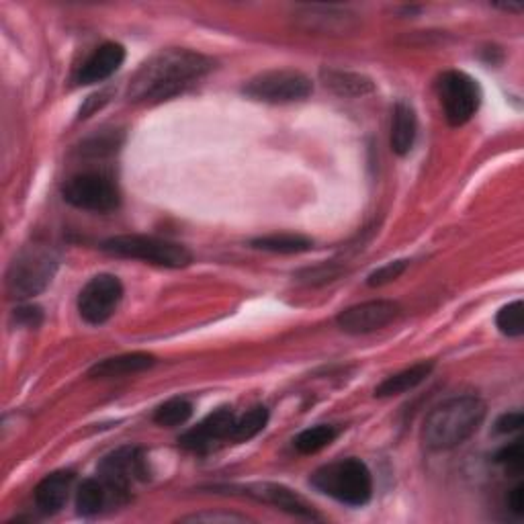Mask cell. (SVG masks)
<instances>
[{
    "instance_id": "cell-1",
    "label": "cell",
    "mask_w": 524,
    "mask_h": 524,
    "mask_svg": "<svg viewBox=\"0 0 524 524\" xmlns=\"http://www.w3.org/2000/svg\"><path fill=\"white\" fill-rule=\"evenodd\" d=\"M213 62L191 50H162L140 66L127 89L131 103H162L199 82Z\"/></svg>"
},
{
    "instance_id": "cell-2",
    "label": "cell",
    "mask_w": 524,
    "mask_h": 524,
    "mask_svg": "<svg viewBox=\"0 0 524 524\" xmlns=\"http://www.w3.org/2000/svg\"><path fill=\"white\" fill-rule=\"evenodd\" d=\"M486 414V402L475 396L447 400L426 416L420 432L422 445L432 453L457 449L484 424Z\"/></svg>"
},
{
    "instance_id": "cell-3",
    "label": "cell",
    "mask_w": 524,
    "mask_h": 524,
    "mask_svg": "<svg viewBox=\"0 0 524 524\" xmlns=\"http://www.w3.org/2000/svg\"><path fill=\"white\" fill-rule=\"evenodd\" d=\"M310 484L346 506H365L373 496V475L361 459H340L316 469Z\"/></svg>"
},
{
    "instance_id": "cell-4",
    "label": "cell",
    "mask_w": 524,
    "mask_h": 524,
    "mask_svg": "<svg viewBox=\"0 0 524 524\" xmlns=\"http://www.w3.org/2000/svg\"><path fill=\"white\" fill-rule=\"evenodd\" d=\"M60 265V258L52 246L33 244L25 246L11 262L7 273V291L13 299H29L46 291Z\"/></svg>"
},
{
    "instance_id": "cell-5",
    "label": "cell",
    "mask_w": 524,
    "mask_h": 524,
    "mask_svg": "<svg viewBox=\"0 0 524 524\" xmlns=\"http://www.w3.org/2000/svg\"><path fill=\"white\" fill-rule=\"evenodd\" d=\"M101 250L111 256L138 258L166 269H185L193 262V254L187 250V246L142 234L113 236L101 244Z\"/></svg>"
},
{
    "instance_id": "cell-6",
    "label": "cell",
    "mask_w": 524,
    "mask_h": 524,
    "mask_svg": "<svg viewBox=\"0 0 524 524\" xmlns=\"http://www.w3.org/2000/svg\"><path fill=\"white\" fill-rule=\"evenodd\" d=\"M97 475L115 502H125L129 498L131 486L136 482H146L150 477L148 461L138 447H121L109 453L99 463Z\"/></svg>"
},
{
    "instance_id": "cell-7",
    "label": "cell",
    "mask_w": 524,
    "mask_h": 524,
    "mask_svg": "<svg viewBox=\"0 0 524 524\" xmlns=\"http://www.w3.org/2000/svg\"><path fill=\"white\" fill-rule=\"evenodd\" d=\"M64 201L76 209L109 213L119 207V189L105 172L89 170L70 177L62 187Z\"/></svg>"
},
{
    "instance_id": "cell-8",
    "label": "cell",
    "mask_w": 524,
    "mask_h": 524,
    "mask_svg": "<svg viewBox=\"0 0 524 524\" xmlns=\"http://www.w3.org/2000/svg\"><path fill=\"white\" fill-rule=\"evenodd\" d=\"M312 91V80L299 70H267L250 78L244 86L246 97L275 105L303 101Z\"/></svg>"
},
{
    "instance_id": "cell-9",
    "label": "cell",
    "mask_w": 524,
    "mask_h": 524,
    "mask_svg": "<svg viewBox=\"0 0 524 524\" xmlns=\"http://www.w3.org/2000/svg\"><path fill=\"white\" fill-rule=\"evenodd\" d=\"M439 99L445 111L447 121L453 127L465 125L482 105V89L475 78H471L467 72L461 70H449L445 72L439 82Z\"/></svg>"
},
{
    "instance_id": "cell-10",
    "label": "cell",
    "mask_w": 524,
    "mask_h": 524,
    "mask_svg": "<svg viewBox=\"0 0 524 524\" xmlns=\"http://www.w3.org/2000/svg\"><path fill=\"white\" fill-rule=\"evenodd\" d=\"M121 299V281L115 275H97L78 293V314L86 324L101 326L113 318Z\"/></svg>"
},
{
    "instance_id": "cell-11",
    "label": "cell",
    "mask_w": 524,
    "mask_h": 524,
    "mask_svg": "<svg viewBox=\"0 0 524 524\" xmlns=\"http://www.w3.org/2000/svg\"><path fill=\"white\" fill-rule=\"evenodd\" d=\"M400 316V305L389 299H375L353 305L336 316V324L346 334H371Z\"/></svg>"
},
{
    "instance_id": "cell-12",
    "label": "cell",
    "mask_w": 524,
    "mask_h": 524,
    "mask_svg": "<svg viewBox=\"0 0 524 524\" xmlns=\"http://www.w3.org/2000/svg\"><path fill=\"white\" fill-rule=\"evenodd\" d=\"M234 424H236V414L230 408H220L211 412L197 426L187 430L179 439V443L187 451L209 453L220 445L232 441Z\"/></svg>"
},
{
    "instance_id": "cell-13",
    "label": "cell",
    "mask_w": 524,
    "mask_h": 524,
    "mask_svg": "<svg viewBox=\"0 0 524 524\" xmlns=\"http://www.w3.org/2000/svg\"><path fill=\"white\" fill-rule=\"evenodd\" d=\"M293 17L303 29L330 33V35H346V33L357 31V27H359V19L353 11L338 9V7H326V5L299 7L293 13Z\"/></svg>"
},
{
    "instance_id": "cell-14",
    "label": "cell",
    "mask_w": 524,
    "mask_h": 524,
    "mask_svg": "<svg viewBox=\"0 0 524 524\" xmlns=\"http://www.w3.org/2000/svg\"><path fill=\"white\" fill-rule=\"evenodd\" d=\"M244 496L256 500V502H265V504H271L279 510H285L293 516H299V518H308V520H320L318 512L305 502L297 492L281 486V484H250V486H242L240 488Z\"/></svg>"
},
{
    "instance_id": "cell-15",
    "label": "cell",
    "mask_w": 524,
    "mask_h": 524,
    "mask_svg": "<svg viewBox=\"0 0 524 524\" xmlns=\"http://www.w3.org/2000/svg\"><path fill=\"white\" fill-rule=\"evenodd\" d=\"M125 62V48L121 43L109 41L93 52V56L86 60L78 70L80 84H99L111 78Z\"/></svg>"
},
{
    "instance_id": "cell-16",
    "label": "cell",
    "mask_w": 524,
    "mask_h": 524,
    "mask_svg": "<svg viewBox=\"0 0 524 524\" xmlns=\"http://www.w3.org/2000/svg\"><path fill=\"white\" fill-rule=\"evenodd\" d=\"M74 484L72 471H54L48 477H43L35 488V506L43 514H56L68 502L70 490Z\"/></svg>"
},
{
    "instance_id": "cell-17",
    "label": "cell",
    "mask_w": 524,
    "mask_h": 524,
    "mask_svg": "<svg viewBox=\"0 0 524 524\" xmlns=\"http://www.w3.org/2000/svg\"><path fill=\"white\" fill-rule=\"evenodd\" d=\"M418 136V117L414 107L408 101H398L391 115V150L398 156H406L412 152Z\"/></svg>"
},
{
    "instance_id": "cell-18",
    "label": "cell",
    "mask_w": 524,
    "mask_h": 524,
    "mask_svg": "<svg viewBox=\"0 0 524 524\" xmlns=\"http://www.w3.org/2000/svg\"><path fill=\"white\" fill-rule=\"evenodd\" d=\"M154 365H156V357L150 353H125V355L95 363L89 369V377L91 379H115V377L142 373L146 369H152Z\"/></svg>"
},
{
    "instance_id": "cell-19",
    "label": "cell",
    "mask_w": 524,
    "mask_h": 524,
    "mask_svg": "<svg viewBox=\"0 0 524 524\" xmlns=\"http://www.w3.org/2000/svg\"><path fill=\"white\" fill-rule=\"evenodd\" d=\"M320 76H322L326 89H330L338 97H365L375 91L373 80L359 72L324 68Z\"/></svg>"
},
{
    "instance_id": "cell-20",
    "label": "cell",
    "mask_w": 524,
    "mask_h": 524,
    "mask_svg": "<svg viewBox=\"0 0 524 524\" xmlns=\"http://www.w3.org/2000/svg\"><path fill=\"white\" fill-rule=\"evenodd\" d=\"M434 363L432 361H420L396 375L387 377L385 381H381L375 389V396L377 398H393V396H402L406 391L416 389L420 383H424L428 379V375L432 373Z\"/></svg>"
},
{
    "instance_id": "cell-21",
    "label": "cell",
    "mask_w": 524,
    "mask_h": 524,
    "mask_svg": "<svg viewBox=\"0 0 524 524\" xmlns=\"http://www.w3.org/2000/svg\"><path fill=\"white\" fill-rule=\"evenodd\" d=\"M109 500H111L109 490L105 488V484L101 482L99 477L84 479V482L76 490V510H78V514H82L86 518L97 516Z\"/></svg>"
},
{
    "instance_id": "cell-22",
    "label": "cell",
    "mask_w": 524,
    "mask_h": 524,
    "mask_svg": "<svg viewBox=\"0 0 524 524\" xmlns=\"http://www.w3.org/2000/svg\"><path fill=\"white\" fill-rule=\"evenodd\" d=\"M338 428L330 426V424H318L312 428H305L303 432H299L293 441V447L301 453V455H314L320 453L322 449L330 447L336 439H338Z\"/></svg>"
},
{
    "instance_id": "cell-23",
    "label": "cell",
    "mask_w": 524,
    "mask_h": 524,
    "mask_svg": "<svg viewBox=\"0 0 524 524\" xmlns=\"http://www.w3.org/2000/svg\"><path fill=\"white\" fill-rule=\"evenodd\" d=\"M250 246L273 254H301V252H310L314 248V242L297 234H275V236L256 238L250 242Z\"/></svg>"
},
{
    "instance_id": "cell-24",
    "label": "cell",
    "mask_w": 524,
    "mask_h": 524,
    "mask_svg": "<svg viewBox=\"0 0 524 524\" xmlns=\"http://www.w3.org/2000/svg\"><path fill=\"white\" fill-rule=\"evenodd\" d=\"M269 424V410L265 406H256L248 410L242 416H236L234 432H232V443H246L254 439L256 434L267 428Z\"/></svg>"
},
{
    "instance_id": "cell-25",
    "label": "cell",
    "mask_w": 524,
    "mask_h": 524,
    "mask_svg": "<svg viewBox=\"0 0 524 524\" xmlns=\"http://www.w3.org/2000/svg\"><path fill=\"white\" fill-rule=\"evenodd\" d=\"M193 416V404L185 398H172L156 408L154 422L164 428H177L189 422Z\"/></svg>"
},
{
    "instance_id": "cell-26",
    "label": "cell",
    "mask_w": 524,
    "mask_h": 524,
    "mask_svg": "<svg viewBox=\"0 0 524 524\" xmlns=\"http://www.w3.org/2000/svg\"><path fill=\"white\" fill-rule=\"evenodd\" d=\"M496 326L508 338H520L524 334V305L520 299L504 305L496 316Z\"/></svg>"
},
{
    "instance_id": "cell-27",
    "label": "cell",
    "mask_w": 524,
    "mask_h": 524,
    "mask_svg": "<svg viewBox=\"0 0 524 524\" xmlns=\"http://www.w3.org/2000/svg\"><path fill=\"white\" fill-rule=\"evenodd\" d=\"M408 265H410L408 260H391V262H387V265H383V267H379L377 271H373V273L369 275L367 283H369V287L389 285V283L400 279V277L406 273Z\"/></svg>"
},
{
    "instance_id": "cell-28",
    "label": "cell",
    "mask_w": 524,
    "mask_h": 524,
    "mask_svg": "<svg viewBox=\"0 0 524 524\" xmlns=\"http://www.w3.org/2000/svg\"><path fill=\"white\" fill-rule=\"evenodd\" d=\"M494 459H496V463L502 465L508 473L520 475V473H522V465H524V449H522V443H520V441H514L512 445L502 447V449L496 453Z\"/></svg>"
},
{
    "instance_id": "cell-29",
    "label": "cell",
    "mask_w": 524,
    "mask_h": 524,
    "mask_svg": "<svg viewBox=\"0 0 524 524\" xmlns=\"http://www.w3.org/2000/svg\"><path fill=\"white\" fill-rule=\"evenodd\" d=\"M15 322L25 328H37L43 322V312L37 305H21L15 310Z\"/></svg>"
},
{
    "instance_id": "cell-30",
    "label": "cell",
    "mask_w": 524,
    "mask_h": 524,
    "mask_svg": "<svg viewBox=\"0 0 524 524\" xmlns=\"http://www.w3.org/2000/svg\"><path fill=\"white\" fill-rule=\"evenodd\" d=\"M522 424H524V416H522V412H506V414H502L498 420H496V424H494V430L498 432V434H514V432H518L520 428H522Z\"/></svg>"
},
{
    "instance_id": "cell-31",
    "label": "cell",
    "mask_w": 524,
    "mask_h": 524,
    "mask_svg": "<svg viewBox=\"0 0 524 524\" xmlns=\"http://www.w3.org/2000/svg\"><path fill=\"white\" fill-rule=\"evenodd\" d=\"M183 520H187V522H203V520H209V522H242L246 518L238 516V514H193V516H185Z\"/></svg>"
},
{
    "instance_id": "cell-32",
    "label": "cell",
    "mask_w": 524,
    "mask_h": 524,
    "mask_svg": "<svg viewBox=\"0 0 524 524\" xmlns=\"http://www.w3.org/2000/svg\"><path fill=\"white\" fill-rule=\"evenodd\" d=\"M508 506L516 516L524 514V486L516 484L508 496Z\"/></svg>"
},
{
    "instance_id": "cell-33",
    "label": "cell",
    "mask_w": 524,
    "mask_h": 524,
    "mask_svg": "<svg viewBox=\"0 0 524 524\" xmlns=\"http://www.w3.org/2000/svg\"><path fill=\"white\" fill-rule=\"evenodd\" d=\"M498 9L512 11V13H520V11H522V5H498Z\"/></svg>"
}]
</instances>
